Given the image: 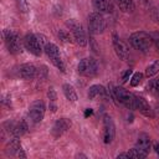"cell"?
Masks as SVG:
<instances>
[{
	"label": "cell",
	"mask_w": 159,
	"mask_h": 159,
	"mask_svg": "<svg viewBox=\"0 0 159 159\" xmlns=\"http://www.w3.org/2000/svg\"><path fill=\"white\" fill-rule=\"evenodd\" d=\"M47 73H48V70L45 65H41L40 67H37V72H36V78H40V80H43L47 77Z\"/></svg>",
	"instance_id": "25"
},
{
	"label": "cell",
	"mask_w": 159,
	"mask_h": 159,
	"mask_svg": "<svg viewBox=\"0 0 159 159\" xmlns=\"http://www.w3.org/2000/svg\"><path fill=\"white\" fill-rule=\"evenodd\" d=\"M77 71L83 77H94L98 73V63L92 57H84L80 61L77 66Z\"/></svg>",
	"instance_id": "4"
},
{
	"label": "cell",
	"mask_w": 159,
	"mask_h": 159,
	"mask_svg": "<svg viewBox=\"0 0 159 159\" xmlns=\"http://www.w3.org/2000/svg\"><path fill=\"white\" fill-rule=\"evenodd\" d=\"M2 35H4V40H5L9 52L12 55L20 53L21 52V41H20L19 34L15 30H4Z\"/></svg>",
	"instance_id": "6"
},
{
	"label": "cell",
	"mask_w": 159,
	"mask_h": 159,
	"mask_svg": "<svg viewBox=\"0 0 159 159\" xmlns=\"http://www.w3.org/2000/svg\"><path fill=\"white\" fill-rule=\"evenodd\" d=\"M129 43L133 48L140 51V52H148L154 43L152 35H149L145 31H137L133 32L129 36Z\"/></svg>",
	"instance_id": "1"
},
{
	"label": "cell",
	"mask_w": 159,
	"mask_h": 159,
	"mask_svg": "<svg viewBox=\"0 0 159 159\" xmlns=\"http://www.w3.org/2000/svg\"><path fill=\"white\" fill-rule=\"evenodd\" d=\"M66 25L68 26V29H70V31H71V34H72V37H73V40H75V42H76L78 46H81V47L86 46V45H87V36H86V32H84V30H83V26H82L80 22H77L75 19H70V20L66 22Z\"/></svg>",
	"instance_id": "5"
},
{
	"label": "cell",
	"mask_w": 159,
	"mask_h": 159,
	"mask_svg": "<svg viewBox=\"0 0 159 159\" xmlns=\"http://www.w3.org/2000/svg\"><path fill=\"white\" fill-rule=\"evenodd\" d=\"M117 7L123 12H133L134 11V2L133 0H113Z\"/></svg>",
	"instance_id": "19"
},
{
	"label": "cell",
	"mask_w": 159,
	"mask_h": 159,
	"mask_svg": "<svg viewBox=\"0 0 159 159\" xmlns=\"http://www.w3.org/2000/svg\"><path fill=\"white\" fill-rule=\"evenodd\" d=\"M93 114V109L92 108H87L86 111H84V117H89V116H92Z\"/></svg>",
	"instance_id": "30"
},
{
	"label": "cell",
	"mask_w": 159,
	"mask_h": 159,
	"mask_svg": "<svg viewBox=\"0 0 159 159\" xmlns=\"http://www.w3.org/2000/svg\"><path fill=\"white\" fill-rule=\"evenodd\" d=\"M16 5H17L19 11L22 12V14H26L30 10V2H29V0H16Z\"/></svg>",
	"instance_id": "23"
},
{
	"label": "cell",
	"mask_w": 159,
	"mask_h": 159,
	"mask_svg": "<svg viewBox=\"0 0 159 159\" xmlns=\"http://www.w3.org/2000/svg\"><path fill=\"white\" fill-rule=\"evenodd\" d=\"M112 42H113V48H114L116 55H117L122 61H127L128 57H129V48H128L127 43L123 42L116 34L113 35Z\"/></svg>",
	"instance_id": "12"
},
{
	"label": "cell",
	"mask_w": 159,
	"mask_h": 159,
	"mask_svg": "<svg viewBox=\"0 0 159 159\" xmlns=\"http://www.w3.org/2000/svg\"><path fill=\"white\" fill-rule=\"evenodd\" d=\"M37 68L32 63H22L19 67V75L24 80H32L36 77Z\"/></svg>",
	"instance_id": "15"
},
{
	"label": "cell",
	"mask_w": 159,
	"mask_h": 159,
	"mask_svg": "<svg viewBox=\"0 0 159 159\" xmlns=\"http://www.w3.org/2000/svg\"><path fill=\"white\" fill-rule=\"evenodd\" d=\"M24 46L30 53H32L36 57L41 56V53H42V45L40 43V41L35 34H26L25 35Z\"/></svg>",
	"instance_id": "9"
},
{
	"label": "cell",
	"mask_w": 159,
	"mask_h": 159,
	"mask_svg": "<svg viewBox=\"0 0 159 159\" xmlns=\"http://www.w3.org/2000/svg\"><path fill=\"white\" fill-rule=\"evenodd\" d=\"M50 109H51L52 112H56V109H57V106L55 104V102H50Z\"/></svg>",
	"instance_id": "32"
},
{
	"label": "cell",
	"mask_w": 159,
	"mask_h": 159,
	"mask_svg": "<svg viewBox=\"0 0 159 159\" xmlns=\"http://www.w3.org/2000/svg\"><path fill=\"white\" fill-rule=\"evenodd\" d=\"M43 50L46 52V55L48 56V58L51 60L52 65L58 68L61 72H65L66 71V67H65V62L61 57V53H60V48L57 47V45L52 43V42H47L45 46H43Z\"/></svg>",
	"instance_id": "3"
},
{
	"label": "cell",
	"mask_w": 159,
	"mask_h": 159,
	"mask_svg": "<svg viewBox=\"0 0 159 159\" xmlns=\"http://www.w3.org/2000/svg\"><path fill=\"white\" fill-rule=\"evenodd\" d=\"M128 154H129V158H134V159H144L148 154L147 153H144V152H142L140 149H138V148H133V149H130L129 152H128Z\"/></svg>",
	"instance_id": "22"
},
{
	"label": "cell",
	"mask_w": 159,
	"mask_h": 159,
	"mask_svg": "<svg viewBox=\"0 0 159 159\" xmlns=\"http://www.w3.org/2000/svg\"><path fill=\"white\" fill-rule=\"evenodd\" d=\"M58 39L60 40H62L63 42H72V39L73 37H71V35H70V32H67V31H65V30H60L58 31Z\"/></svg>",
	"instance_id": "26"
},
{
	"label": "cell",
	"mask_w": 159,
	"mask_h": 159,
	"mask_svg": "<svg viewBox=\"0 0 159 159\" xmlns=\"http://www.w3.org/2000/svg\"><path fill=\"white\" fill-rule=\"evenodd\" d=\"M98 96H102V97L107 96V89L102 84H92L88 88V93H87L88 99H94Z\"/></svg>",
	"instance_id": "17"
},
{
	"label": "cell",
	"mask_w": 159,
	"mask_h": 159,
	"mask_svg": "<svg viewBox=\"0 0 159 159\" xmlns=\"http://www.w3.org/2000/svg\"><path fill=\"white\" fill-rule=\"evenodd\" d=\"M142 80H143V73H140V72H135V73H133L132 77H130V80H129L130 86H132V87H137V86L142 82Z\"/></svg>",
	"instance_id": "24"
},
{
	"label": "cell",
	"mask_w": 159,
	"mask_h": 159,
	"mask_svg": "<svg viewBox=\"0 0 159 159\" xmlns=\"http://www.w3.org/2000/svg\"><path fill=\"white\" fill-rule=\"evenodd\" d=\"M148 88H150L153 92H155V93L159 94V77L155 78V80H152L150 83H149V86H148Z\"/></svg>",
	"instance_id": "27"
},
{
	"label": "cell",
	"mask_w": 159,
	"mask_h": 159,
	"mask_svg": "<svg viewBox=\"0 0 159 159\" xmlns=\"http://www.w3.org/2000/svg\"><path fill=\"white\" fill-rule=\"evenodd\" d=\"M157 73H159V60H155L154 62H152V63L145 68V76H147L148 78L155 76Z\"/></svg>",
	"instance_id": "21"
},
{
	"label": "cell",
	"mask_w": 159,
	"mask_h": 159,
	"mask_svg": "<svg viewBox=\"0 0 159 159\" xmlns=\"http://www.w3.org/2000/svg\"><path fill=\"white\" fill-rule=\"evenodd\" d=\"M116 137V125L111 116L106 114L103 117V142L111 144Z\"/></svg>",
	"instance_id": "10"
},
{
	"label": "cell",
	"mask_w": 159,
	"mask_h": 159,
	"mask_svg": "<svg viewBox=\"0 0 159 159\" xmlns=\"http://www.w3.org/2000/svg\"><path fill=\"white\" fill-rule=\"evenodd\" d=\"M135 148L140 149L142 152L149 154V150L152 148V142H150V137L147 133H140L135 140Z\"/></svg>",
	"instance_id": "16"
},
{
	"label": "cell",
	"mask_w": 159,
	"mask_h": 159,
	"mask_svg": "<svg viewBox=\"0 0 159 159\" xmlns=\"http://www.w3.org/2000/svg\"><path fill=\"white\" fill-rule=\"evenodd\" d=\"M62 92H63L65 97H66L70 102H76V101L78 99V97H77V93H76L75 88H73L70 83H65V84L62 86Z\"/></svg>",
	"instance_id": "20"
},
{
	"label": "cell",
	"mask_w": 159,
	"mask_h": 159,
	"mask_svg": "<svg viewBox=\"0 0 159 159\" xmlns=\"http://www.w3.org/2000/svg\"><path fill=\"white\" fill-rule=\"evenodd\" d=\"M88 30L92 35H99L106 30V20L101 12L94 11L88 15Z\"/></svg>",
	"instance_id": "7"
},
{
	"label": "cell",
	"mask_w": 159,
	"mask_h": 159,
	"mask_svg": "<svg viewBox=\"0 0 159 159\" xmlns=\"http://www.w3.org/2000/svg\"><path fill=\"white\" fill-rule=\"evenodd\" d=\"M134 103H135V109H138L143 116L149 117V118L154 117L153 109H152V107L149 106V103L147 102L145 98H143L142 96L134 94Z\"/></svg>",
	"instance_id": "14"
},
{
	"label": "cell",
	"mask_w": 159,
	"mask_h": 159,
	"mask_svg": "<svg viewBox=\"0 0 159 159\" xmlns=\"http://www.w3.org/2000/svg\"><path fill=\"white\" fill-rule=\"evenodd\" d=\"M117 158H118V159H119V158H129V154H128V153H120V154L117 155Z\"/></svg>",
	"instance_id": "33"
},
{
	"label": "cell",
	"mask_w": 159,
	"mask_h": 159,
	"mask_svg": "<svg viewBox=\"0 0 159 159\" xmlns=\"http://www.w3.org/2000/svg\"><path fill=\"white\" fill-rule=\"evenodd\" d=\"M93 6L98 12H112L113 5L111 0H93Z\"/></svg>",
	"instance_id": "18"
},
{
	"label": "cell",
	"mask_w": 159,
	"mask_h": 159,
	"mask_svg": "<svg viewBox=\"0 0 159 159\" xmlns=\"http://www.w3.org/2000/svg\"><path fill=\"white\" fill-rule=\"evenodd\" d=\"M47 97H48L50 102H56V99H57V94H56V92H55V89H53L52 87H51V88H48Z\"/></svg>",
	"instance_id": "29"
},
{
	"label": "cell",
	"mask_w": 159,
	"mask_h": 159,
	"mask_svg": "<svg viewBox=\"0 0 159 159\" xmlns=\"http://www.w3.org/2000/svg\"><path fill=\"white\" fill-rule=\"evenodd\" d=\"M154 150H155V153L159 155V143H155V144H154Z\"/></svg>",
	"instance_id": "34"
},
{
	"label": "cell",
	"mask_w": 159,
	"mask_h": 159,
	"mask_svg": "<svg viewBox=\"0 0 159 159\" xmlns=\"http://www.w3.org/2000/svg\"><path fill=\"white\" fill-rule=\"evenodd\" d=\"M109 92L112 93V97L114 98V101L122 103L128 109H135L134 94L133 93L128 92L123 87H116L113 84H109Z\"/></svg>",
	"instance_id": "2"
},
{
	"label": "cell",
	"mask_w": 159,
	"mask_h": 159,
	"mask_svg": "<svg viewBox=\"0 0 159 159\" xmlns=\"http://www.w3.org/2000/svg\"><path fill=\"white\" fill-rule=\"evenodd\" d=\"M6 153L9 155H15L19 158H26V154L22 149V145L20 143L19 137H12L10 139V142L6 145Z\"/></svg>",
	"instance_id": "13"
},
{
	"label": "cell",
	"mask_w": 159,
	"mask_h": 159,
	"mask_svg": "<svg viewBox=\"0 0 159 159\" xmlns=\"http://www.w3.org/2000/svg\"><path fill=\"white\" fill-rule=\"evenodd\" d=\"M71 125H72V122H71V119H68V118H60V119H57L55 123H53V125H52V128H51V135L55 138V139H57V138H60L61 135H63L70 128H71Z\"/></svg>",
	"instance_id": "11"
},
{
	"label": "cell",
	"mask_w": 159,
	"mask_h": 159,
	"mask_svg": "<svg viewBox=\"0 0 159 159\" xmlns=\"http://www.w3.org/2000/svg\"><path fill=\"white\" fill-rule=\"evenodd\" d=\"M45 112H46L45 103L41 99H37V101H34L30 104L27 114H29V118L34 123H40L45 117Z\"/></svg>",
	"instance_id": "8"
},
{
	"label": "cell",
	"mask_w": 159,
	"mask_h": 159,
	"mask_svg": "<svg viewBox=\"0 0 159 159\" xmlns=\"http://www.w3.org/2000/svg\"><path fill=\"white\" fill-rule=\"evenodd\" d=\"M132 75H133V70H132V68H128V70L123 73V76H122V82H123V83L128 82V80H130Z\"/></svg>",
	"instance_id": "28"
},
{
	"label": "cell",
	"mask_w": 159,
	"mask_h": 159,
	"mask_svg": "<svg viewBox=\"0 0 159 159\" xmlns=\"http://www.w3.org/2000/svg\"><path fill=\"white\" fill-rule=\"evenodd\" d=\"M153 41H154V45H155L157 50L159 51V36H155V37L153 39Z\"/></svg>",
	"instance_id": "31"
}]
</instances>
